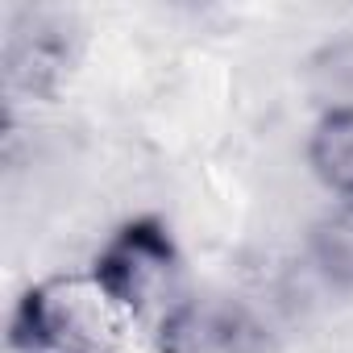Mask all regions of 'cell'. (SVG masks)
Here are the masks:
<instances>
[{"label":"cell","mask_w":353,"mask_h":353,"mask_svg":"<svg viewBox=\"0 0 353 353\" xmlns=\"http://www.w3.org/2000/svg\"><path fill=\"white\" fill-rule=\"evenodd\" d=\"M179 250H174L170 229L158 216H133L125 221L104 250L96 254L92 283L104 291V299L133 316L162 324L174 307L183 303L179 295Z\"/></svg>","instance_id":"1"},{"label":"cell","mask_w":353,"mask_h":353,"mask_svg":"<svg viewBox=\"0 0 353 353\" xmlns=\"http://www.w3.org/2000/svg\"><path fill=\"white\" fill-rule=\"evenodd\" d=\"M112 312L96 283L46 279L17 299L9 345L17 353H121Z\"/></svg>","instance_id":"2"},{"label":"cell","mask_w":353,"mask_h":353,"mask_svg":"<svg viewBox=\"0 0 353 353\" xmlns=\"http://www.w3.org/2000/svg\"><path fill=\"white\" fill-rule=\"evenodd\" d=\"M79 54V34L67 13L26 9L5 34V92L21 100H50Z\"/></svg>","instance_id":"3"},{"label":"cell","mask_w":353,"mask_h":353,"mask_svg":"<svg viewBox=\"0 0 353 353\" xmlns=\"http://www.w3.org/2000/svg\"><path fill=\"white\" fill-rule=\"evenodd\" d=\"M162 353H266L262 320L233 299H183L158 324Z\"/></svg>","instance_id":"4"},{"label":"cell","mask_w":353,"mask_h":353,"mask_svg":"<svg viewBox=\"0 0 353 353\" xmlns=\"http://www.w3.org/2000/svg\"><path fill=\"white\" fill-rule=\"evenodd\" d=\"M307 158L332 192L353 196V108H336L316 125Z\"/></svg>","instance_id":"5"},{"label":"cell","mask_w":353,"mask_h":353,"mask_svg":"<svg viewBox=\"0 0 353 353\" xmlns=\"http://www.w3.org/2000/svg\"><path fill=\"white\" fill-rule=\"evenodd\" d=\"M307 79H312V92L324 104H332L328 112L353 108V34L316 50L307 63Z\"/></svg>","instance_id":"6"},{"label":"cell","mask_w":353,"mask_h":353,"mask_svg":"<svg viewBox=\"0 0 353 353\" xmlns=\"http://www.w3.org/2000/svg\"><path fill=\"white\" fill-rule=\"evenodd\" d=\"M312 254H316V266L324 270L328 283L353 291V204L316 225Z\"/></svg>","instance_id":"7"}]
</instances>
